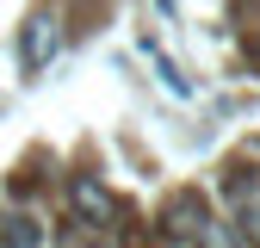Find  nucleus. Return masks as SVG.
Wrapping results in <instances>:
<instances>
[{
	"instance_id": "1",
	"label": "nucleus",
	"mask_w": 260,
	"mask_h": 248,
	"mask_svg": "<svg viewBox=\"0 0 260 248\" xmlns=\"http://www.w3.org/2000/svg\"><path fill=\"white\" fill-rule=\"evenodd\" d=\"M69 199H75V211L87 217V224H106V217H112V193H106V186L93 180V174H75Z\"/></svg>"
},
{
	"instance_id": "7",
	"label": "nucleus",
	"mask_w": 260,
	"mask_h": 248,
	"mask_svg": "<svg viewBox=\"0 0 260 248\" xmlns=\"http://www.w3.org/2000/svg\"><path fill=\"white\" fill-rule=\"evenodd\" d=\"M161 248H168V242H161Z\"/></svg>"
},
{
	"instance_id": "6",
	"label": "nucleus",
	"mask_w": 260,
	"mask_h": 248,
	"mask_svg": "<svg viewBox=\"0 0 260 248\" xmlns=\"http://www.w3.org/2000/svg\"><path fill=\"white\" fill-rule=\"evenodd\" d=\"M192 242H199V248H236L230 236H223V224H211V217H205L199 230H192Z\"/></svg>"
},
{
	"instance_id": "5",
	"label": "nucleus",
	"mask_w": 260,
	"mask_h": 248,
	"mask_svg": "<svg viewBox=\"0 0 260 248\" xmlns=\"http://www.w3.org/2000/svg\"><path fill=\"white\" fill-rule=\"evenodd\" d=\"M236 199H242V236H254V242H260V193L248 186V193H236Z\"/></svg>"
},
{
	"instance_id": "3",
	"label": "nucleus",
	"mask_w": 260,
	"mask_h": 248,
	"mask_svg": "<svg viewBox=\"0 0 260 248\" xmlns=\"http://www.w3.org/2000/svg\"><path fill=\"white\" fill-rule=\"evenodd\" d=\"M50 56H56V31H50V19H31V31H25V69H44Z\"/></svg>"
},
{
	"instance_id": "4",
	"label": "nucleus",
	"mask_w": 260,
	"mask_h": 248,
	"mask_svg": "<svg viewBox=\"0 0 260 248\" xmlns=\"http://www.w3.org/2000/svg\"><path fill=\"white\" fill-rule=\"evenodd\" d=\"M44 230H38V217H7L0 224V248H38Z\"/></svg>"
},
{
	"instance_id": "2",
	"label": "nucleus",
	"mask_w": 260,
	"mask_h": 248,
	"mask_svg": "<svg viewBox=\"0 0 260 248\" xmlns=\"http://www.w3.org/2000/svg\"><path fill=\"white\" fill-rule=\"evenodd\" d=\"M205 217H211V211H205V199H199V193H174V199H168V211H161V224H168V236H192Z\"/></svg>"
}]
</instances>
